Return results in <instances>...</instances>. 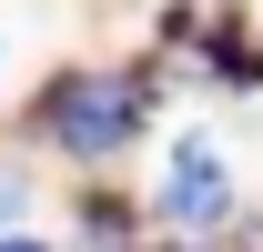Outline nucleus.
Wrapping results in <instances>:
<instances>
[{"label": "nucleus", "instance_id": "1", "mask_svg": "<svg viewBox=\"0 0 263 252\" xmlns=\"http://www.w3.org/2000/svg\"><path fill=\"white\" fill-rule=\"evenodd\" d=\"M142 111H152V91L132 71H71L61 91H51V141L81 152V161H101V152H122L132 131H142Z\"/></svg>", "mask_w": 263, "mask_h": 252}, {"label": "nucleus", "instance_id": "2", "mask_svg": "<svg viewBox=\"0 0 263 252\" xmlns=\"http://www.w3.org/2000/svg\"><path fill=\"white\" fill-rule=\"evenodd\" d=\"M233 212V172L213 141H182V152L162 161V222L172 232H213V222Z\"/></svg>", "mask_w": 263, "mask_h": 252}, {"label": "nucleus", "instance_id": "3", "mask_svg": "<svg viewBox=\"0 0 263 252\" xmlns=\"http://www.w3.org/2000/svg\"><path fill=\"white\" fill-rule=\"evenodd\" d=\"M0 252H41V242H31V232H10V242H0Z\"/></svg>", "mask_w": 263, "mask_h": 252}]
</instances>
